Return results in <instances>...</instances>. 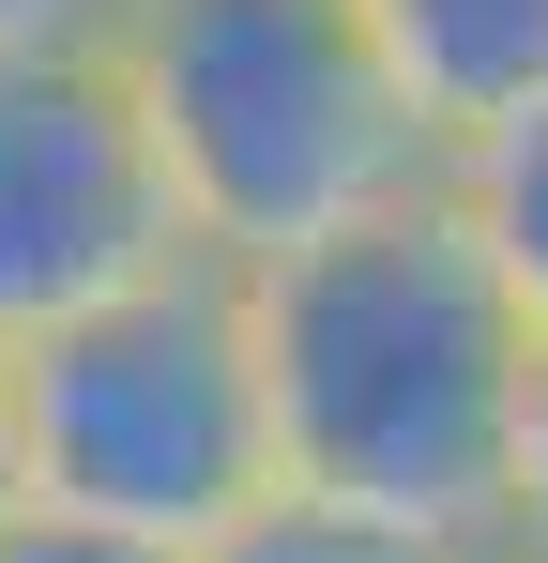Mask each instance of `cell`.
<instances>
[{"mask_svg":"<svg viewBox=\"0 0 548 563\" xmlns=\"http://www.w3.org/2000/svg\"><path fill=\"white\" fill-rule=\"evenodd\" d=\"M503 563H548V351L518 396V487H503Z\"/></svg>","mask_w":548,"mask_h":563,"instance_id":"cell-9","label":"cell"},{"mask_svg":"<svg viewBox=\"0 0 548 563\" xmlns=\"http://www.w3.org/2000/svg\"><path fill=\"white\" fill-rule=\"evenodd\" d=\"M365 31H381L412 122L442 137V168L548 107V0H365Z\"/></svg>","mask_w":548,"mask_h":563,"instance_id":"cell-5","label":"cell"},{"mask_svg":"<svg viewBox=\"0 0 548 563\" xmlns=\"http://www.w3.org/2000/svg\"><path fill=\"white\" fill-rule=\"evenodd\" d=\"M198 563H472V549H427V533H396V518H336V503H289V487H274L260 518H244L229 549H198Z\"/></svg>","mask_w":548,"mask_h":563,"instance_id":"cell-7","label":"cell"},{"mask_svg":"<svg viewBox=\"0 0 548 563\" xmlns=\"http://www.w3.org/2000/svg\"><path fill=\"white\" fill-rule=\"evenodd\" d=\"M198 260L122 62H0V366Z\"/></svg>","mask_w":548,"mask_h":563,"instance_id":"cell-4","label":"cell"},{"mask_svg":"<svg viewBox=\"0 0 548 563\" xmlns=\"http://www.w3.org/2000/svg\"><path fill=\"white\" fill-rule=\"evenodd\" d=\"M0 518H15V366H0Z\"/></svg>","mask_w":548,"mask_h":563,"instance_id":"cell-11","label":"cell"},{"mask_svg":"<svg viewBox=\"0 0 548 563\" xmlns=\"http://www.w3.org/2000/svg\"><path fill=\"white\" fill-rule=\"evenodd\" d=\"M107 62L168 153L198 260L229 275H274L442 184V137L412 122L365 0H138Z\"/></svg>","mask_w":548,"mask_h":563,"instance_id":"cell-2","label":"cell"},{"mask_svg":"<svg viewBox=\"0 0 548 563\" xmlns=\"http://www.w3.org/2000/svg\"><path fill=\"white\" fill-rule=\"evenodd\" d=\"M244 305H260V380H274V487L503 563L518 396H534L548 320L457 229V198L427 184L412 213H365L244 275Z\"/></svg>","mask_w":548,"mask_h":563,"instance_id":"cell-1","label":"cell"},{"mask_svg":"<svg viewBox=\"0 0 548 563\" xmlns=\"http://www.w3.org/2000/svg\"><path fill=\"white\" fill-rule=\"evenodd\" d=\"M0 563H168V549H138V533H91V518H46V503H15V518H0Z\"/></svg>","mask_w":548,"mask_h":563,"instance_id":"cell-10","label":"cell"},{"mask_svg":"<svg viewBox=\"0 0 548 563\" xmlns=\"http://www.w3.org/2000/svg\"><path fill=\"white\" fill-rule=\"evenodd\" d=\"M15 503L138 533L168 563L229 549L274 503V380L229 260H183L15 351Z\"/></svg>","mask_w":548,"mask_h":563,"instance_id":"cell-3","label":"cell"},{"mask_svg":"<svg viewBox=\"0 0 548 563\" xmlns=\"http://www.w3.org/2000/svg\"><path fill=\"white\" fill-rule=\"evenodd\" d=\"M138 0H0V62H107Z\"/></svg>","mask_w":548,"mask_h":563,"instance_id":"cell-8","label":"cell"},{"mask_svg":"<svg viewBox=\"0 0 548 563\" xmlns=\"http://www.w3.org/2000/svg\"><path fill=\"white\" fill-rule=\"evenodd\" d=\"M442 198H457V229L503 260V289L548 320V107L503 122V137H472V153L442 168Z\"/></svg>","mask_w":548,"mask_h":563,"instance_id":"cell-6","label":"cell"}]
</instances>
